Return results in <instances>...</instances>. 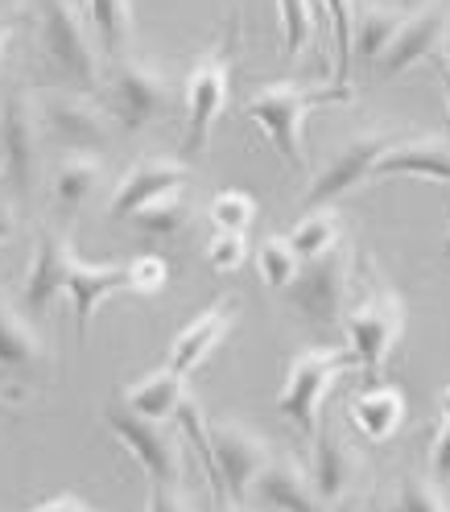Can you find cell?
<instances>
[{
  "instance_id": "35",
  "label": "cell",
  "mask_w": 450,
  "mask_h": 512,
  "mask_svg": "<svg viewBox=\"0 0 450 512\" xmlns=\"http://www.w3.org/2000/svg\"><path fill=\"white\" fill-rule=\"evenodd\" d=\"M244 256H248V236L211 228V236H207V265L215 273H236L244 265Z\"/></svg>"
},
{
  "instance_id": "7",
  "label": "cell",
  "mask_w": 450,
  "mask_h": 512,
  "mask_svg": "<svg viewBox=\"0 0 450 512\" xmlns=\"http://www.w3.org/2000/svg\"><path fill=\"white\" fill-rule=\"evenodd\" d=\"M351 256L356 252L347 244H339L327 256H318V261H302L298 281L285 290L289 306H294L310 327H339L343 323L351 290H356V261H351Z\"/></svg>"
},
{
  "instance_id": "45",
  "label": "cell",
  "mask_w": 450,
  "mask_h": 512,
  "mask_svg": "<svg viewBox=\"0 0 450 512\" xmlns=\"http://www.w3.org/2000/svg\"><path fill=\"white\" fill-rule=\"evenodd\" d=\"M331 512H360V504H351V500H347V504H335Z\"/></svg>"
},
{
  "instance_id": "17",
  "label": "cell",
  "mask_w": 450,
  "mask_h": 512,
  "mask_svg": "<svg viewBox=\"0 0 450 512\" xmlns=\"http://www.w3.org/2000/svg\"><path fill=\"white\" fill-rule=\"evenodd\" d=\"M112 294H128V265H100V261H79L75 256L71 277H67V298H71V310H75L79 343H87L91 318L100 314V306Z\"/></svg>"
},
{
  "instance_id": "27",
  "label": "cell",
  "mask_w": 450,
  "mask_h": 512,
  "mask_svg": "<svg viewBox=\"0 0 450 512\" xmlns=\"http://www.w3.org/2000/svg\"><path fill=\"white\" fill-rule=\"evenodd\" d=\"M289 244H294V252L302 256V261H318V256H327L331 248L343 244V219L335 207H318V211H306L298 219V228L285 236Z\"/></svg>"
},
{
  "instance_id": "21",
  "label": "cell",
  "mask_w": 450,
  "mask_h": 512,
  "mask_svg": "<svg viewBox=\"0 0 450 512\" xmlns=\"http://www.w3.org/2000/svg\"><path fill=\"white\" fill-rule=\"evenodd\" d=\"M434 178L450 182V141L446 137H397L376 162L372 178Z\"/></svg>"
},
{
  "instance_id": "40",
  "label": "cell",
  "mask_w": 450,
  "mask_h": 512,
  "mask_svg": "<svg viewBox=\"0 0 450 512\" xmlns=\"http://www.w3.org/2000/svg\"><path fill=\"white\" fill-rule=\"evenodd\" d=\"M434 71H438V79H442V87H446V124H450V54H446V50L434 54Z\"/></svg>"
},
{
  "instance_id": "19",
  "label": "cell",
  "mask_w": 450,
  "mask_h": 512,
  "mask_svg": "<svg viewBox=\"0 0 450 512\" xmlns=\"http://www.w3.org/2000/svg\"><path fill=\"white\" fill-rule=\"evenodd\" d=\"M0 368L13 376H46L50 372V347L42 331L29 323L5 294H0Z\"/></svg>"
},
{
  "instance_id": "22",
  "label": "cell",
  "mask_w": 450,
  "mask_h": 512,
  "mask_svg": "<svg viewBox=\"0 0 450 512\" xmlns=\"http://www.w3.org/2000/svg\"><path fill=\"white\" fill-rule=\"evenodd\" d=\"M104 174L108 170H104V157L100 153H62L54 174H50V190H54L58 215L71 223L91 203L95 190L104 186Z\"/></svg>"
},
{
  "instance_id": "47",
  "label": "cell",
  "mask_w": 450,
  "mask_h": 512,
  "mask_svg": "<svg viewBox=\"0 0 450 512\" xmlns=\"http://www.w3.org/2000/svg\"><path fill=\"white\" fill-rule=\"evenodd\" d=\"M215 504H219V512H236V508H232L228 500H215Z\"/></svg>"
},
{
  "instance_id": "38",
  "label": "cell",
  "mask_w": 450,
  "mask_h": 512,
  "mask_svg": "<svg viewBox=\"0 0 450 512\" xmlns=\"http://www.w3.org/2000/svg\"><path fill=\"white\" fill-rule=\"evenodd\" d=\"M29 512H95L87 500H79L75 492H58V496H50V500H42V504H34Z\"/></svg>"
},
{
  "instance_id": "1",
  "label": "cell",
  "mask_w": 450,
  "mask_h": 512,
  "mask_svg": "<svg viewBox=\"0 0 450 512\" xmlns=\"http://www.w3.org/2000/svg\"><path fill=\"white\" fill-rule=\"evenodd\" d=\"M323 104H351V87H314V83H294V79H277V83H265L256 87L252 95H244L240 104V116L252 120L261 133L269 137V145L277 149L281 162L294 170V174H306V141H302V128H306V116Z\"/></svg>"
},
{
  "instance_id": "20",
  "label": "cell",
  "mask_w": 450,
  "mask_h": 512,
  "mask_svg": "<svg viewBox=\"0 0 450 512\" xmlns=\"http://www.w3.org/2000/svg\"><path fill=\"white\" fill-rule=\"evenodd\" d=\"M310 479H314V488H318V496H323L327 508L351 500V488L360 484V455L351 451L343 434L318 430L314 459H310Z\"/></svg>"
},
{
  "instance_id": "32",
  "label": "cell",
  "mask_w": 450,
  "mask_h": 512,
  "mask_svg": "<svg viewBox=\"0 0 450 512\" xmlns=\"http://www.w3.org/2000/svg\"><path fill=\"white\" fill-rule=\"evenodd\" d=\"M256 269H261V281L269 290L285 294L302 273V256L294 252V244L285 236H269V240H261V248H256Z\"/></svg>"
},
{
  "instance_id": "14",
  "label": "cell",
  "mask_w": 450,
  "mask_h": 512,
  "mask_svg": "<svg viewBox=\"0 0 450 512\" xmlns=\"http://www.w3.org/2000/svg\"><path fill=\"white\" fill-rule=\"evenodd\" d=\"M75 244L67 232L58 228H42L38 232V244H34V261H29V273H25V310L29 314H42L58 294H67V277H71V265H75Z\"/></svg>"
},
{
  "instance_id": "30",
  "label": "cell",
  "mask_w": 450,
  "mask_h": 512,
  "mask_svg": "<svg viewBox=\"0 0 450 512\" xmlns=\"http://www.w3.org/2000/svg\"><path fill=\"white\" fill-rule=\"evenodd\" d=\"M323 5L318 0H277V21H281V54L285 62H298L302 50L314 38V25Z\"/></svg>"
},
{
  "instance_id": "46",
  "label": "cell",
  "mask_w": 450,
  "mask_h": 512,
  "mask_svg": "<svg viewBox=\"0 0 450 512\" xmlns=\"http://www.w3.org/2000/svg\"><path fill=\"white\" fill-rule=\"evenodd\" d=\"M442 256H446V261H450V232H446V240H442Z\"/></svg>"
},
{
  "instance_id": "2",
  "label": "cell",
  "mask_w": 450,
  "mask_h": 512,
  "mask_svg": "<svg viewBox=\"0 0 450 512\" xmlns=\"http://www.w3.org/2000/svg\"><path fill=\"white\" fill-rule=\"evenodd\" d=\"M34 29L46 71L67 91H100L104 62L79 0H34Z\"/></svg>"
},
{
  "instance_id": "25",
  "label": "cell",
  "mask_w": 450,
  "mask_h": 512,
  "mask_svg": "<svg viewBox=\"0 0 450 512\" xmlns=\"http://www.w3.org/2000/svg\"><path fill=\"white\" fill-rule=\"evenodd\" d=\"M405 13L401 9H384V5H360L356 13V38H351V54L364 67H376L384 58V50L393 46V38L401 34Z\"/></svg>"
},
{
  "instance_id": "18",
  "label": "cell",
  "mask_w": 450,
  "mask_h": 512,
  "mask_svg": "<svg viewBox=\"0 0 450 512\" xmlns=\"http://www.w3.org/2000/svg\"><path fill=\"white\" fill-rule=\"evenodd\" d=\"M252 500L269 512H331L323 496H318L310 471L298 459H277V455L265 467V475L256 479Z\"/></svg>"
},
{
  "instance_id": "11",
  "label": "cell",
  "mask_w": 450,
  "mask_h": 512,
  "mask_svg": "<svg viewBox=\"0 0 450 512\" xmlns=\"http://www.w3.org/2000/svg\"><path fill=\"white\" fill-rule=\"evenodd\" d=\"M42 124H38V104L29 100L21 87L5 91L0 100V157H5V178L13 195H29L38 182V162H42Z\"/></svg>"
},
{
  "instance_id": "41",
  "label": "cell",
  "mask_w": 450,
  "mask_h": 512,
  "mask_svg": "<svg viewBox=\"0 0 450 512\" xmlns=\"http://www.w3.org/2000/svg\"><path fill=\"white\" fill-rule=\"evenodd\" d=\"M9 42H13V25H9V21H0V67H5V50H9Z\"/></svg>"
},
{
  "instance_id": "23",
  "label": "cell",
  "mask_w": 450,
  "mask_h": 512,
  "mask_svg": "<svg viewBox=\"0 0 450 512\" xmlns=\"http://www.w3.org/2000/svg\"><path fill=\"white\" fill-rule=\"evenodd\" d=\"M405 413H409V401L405 393L397 389V384H372V389L356 393L347 405V418L351 426H356L364 438L372 442H384V438H393L405 422Z\"/></svg>"
},
{
  "instance_id": "6",
  "label": "cell",
  "mask_w": 450,
  "mask_h": 512,
  "mask_svg": "<svg viewBox=\"0 0 450 512\" xmlns=\"http://www.w3.org/2000/svg\"><path fill=\"white\" fill-rule=\"evenodd\" d=\"M38 124L46 145L58 153H104L116 137V120L108 108H100L87 91L54 87L38 95Z\"/></svg>"
},
{
  "instance_id": "29",
  "label": "cell",
  "mask_w": 450,
  "mask_h": 512,
  "mask_svg": "<svg viewBox=\"0 0 450 512\" xmlns=\"http://www.w3.org/2000/svg\"><path fill=\"white\" fill-rule=\"evenodd\" d=\"M128 219H133V228L145 232V236H178L186 223H190L186 186H178V190H170V195H162V199H153V203L137 207Z\"/></svg>"
},
{
  "instance_id": "16",
  "label": "cell",
  "mask_w": 450,
  "mask_h": 512,
  "mask_svg": "<svg viewBox=\"0 0 450 512\" xmlns=\"http://www.w3.org/2000/svg\"><path fill=\"white\" fill-rule=\"evenodd\" d=\"M186 182H190V166L182 162V157H145V162H137L133 170L120 178V186L112 190L108 215L112 219H128L137 207L170 195V190H178Z\"/></svg>"
},
{
  "instance_id": "13",
  "label": "cell",
  "mask_w": 450,
  "mask_h": 512,
  "mask_svg": "<svg viewBox=\"0 0 450 512\" xmlns=\"http://www.w3.org/2000/svg\"><path fill=\"white\" fill-rule=\"evenodd\" d=\"M446 38H450V5H446V0H434V5H426V9H417V13L405 17L401 34L393 38V46L384 50V58L376 62V75L380 79L405 75L413 62L442 54Z\"/></svg>"
},
{
  "instance_id": "36",
  "label": "cell",
  "mask_w": 450,
  "mask_h": 512,
  "mask_svg": "<svg viewBox=\"0 0 450 512\" xmlns=\"http://www.w3.org/2000/svg\"><path fill=\"white\" fill-rule=\"evenodd\" d=\"M145 512H195L190 496L174 484H149V508Z\"/></svg>"
},
{
  "instance_id": "43",
  "label": "cell",
  "mask_w": 450,
  "mask_h": 512,
  "mask_svg": "<svg viewBox=\"0 0 450 512\" xmlns=\"http://www.w3.org/2000/svg\"><path fill=\"white\" fill-rule=\"evenodd\" d=\"M438 409H442V422H450V384L438 393Z\"/></svg>"
},
{
  "instance_id": "12",
  "label": "cell",
  "mask_w": 450,
  "mask_h": 512,
  "mask_svg": "<svg viewBox=\"0 0 450 512\" xmlns=\"http://www.w3.org/2000/svg\"><path fill=\"white\" fill-rule=\"evenodd\" d=\"M393 141H397V133H380V128H368V133L347 137V141L327 157V166L314 174L302 207H306V211H318V207H331L335 199L351 195V190H360V186L372 178L376 162H380L384 149H389Z\"/></svg>"
},
{
  "instance_id": "28",
  "label": "cell",
  "mask_w": 450,
  "mask_h": 512,
  "mask_svg": "<svg viewBox=\"0 0 450 512\" xmlns=\"http://www.w3.org/2000/svg\"><path fill=\"white\" fill-rule=\"evenodd\" d=\"M87 13L104 54L120 58L124 46L133 42V0H87Z\"/></svg>"
},
{
  "instance_id": "15",
  "label": "cell",
  "mask_w": 450,
  "mask_h": 512,
  "mask_svg": "<svg viewBox=\"0 0 450 512\" xmlns=\"http://www.w3.org/2000/svg\"><path fill=\"white\" fill-rule=\"evenodd\" d=\"M236 318H240L236 298H223V302H215L211 310H203L199 318H190V323H186V327L174 335V343H170V368L182 372V376L199 372V368L215 356V351H219V343L232 335Z\"/></svg>"
},
{
  "instance_id": "34",
  "label": "cell",
  "mask_w": 450,
  "mask_h": 512,
  "mask_svg": "<svg viewBox=\"0 0 450 512\" xmlns=\"http://www.w3.org/2000/svg\"><path fill=\"white\" fill-rule=\"evenodd\" d=\"M166 285H170V265L162 256H137V261H128V294L157 298V294H166Z\"/></svg>"
},
{
  "instance_id": "44",
  "label": "cell",
  "mask_w": 450,
  "mask_h": 512,
  "mask_svg": "<svg viewBox=\"0 0 450 512\" xmlns=\"http://www.w3.org/2000/svg\"><path fill=\"white\" fill-rule=\"evenodd\" d=\"M401 5H405V9H413V13H417V9H426V5H434V0H401Z\"/></svg>"
},
{
  "instance_id": "26",
  "label": "cell",
  "mask_w": 450,
  "mask_h": 512,
  "mask_svg": "<svg viewBox=\"0 0 450 512\" xmlns=\"http://www.w3.org/2000/svg\"><path fill=\"white\" fill-rule=\"evenodd\" d=\"M360 512H450L442 488H438V479L434 475H422V471H405L401 475V484L397 492L384 500L380 492H372Z\"/></svg>"
},
{
  "instance_id": "5",
  "label": "cell",
  "mask_w": 450,
  "mask_h": 512,
  "mask_svg": "<svg viewBox=\"0 0 450 512\" xmlns=\"http://www.w3.org/2000/svg\"><path fill=\"white\" fill-rule=\"evenodd\" d=\"M240 42V13H232L223 42L207 50L186 75V153H203L211 145V133L228 108V91H232V58Z\"/></svg>"
},
{
  "instance_id": "31",
  "label": "cell",
  "mask_w": 450,
  "mask_h": 512,
  "mask_svg": "<svg viewBox=\"0 0 450 512\" xmlns=\"http://www.w3.org/2000/svg\"><path fill=\"white\" fill-rule=\"evenodd\" d=\"M323 13L331 17V38H335V83L351 87V71H356V54H351V38H356V13L360 0H318Z\"/></svg>"
},
{
  "instance_id": "39",
  "label": "cell",
  "mask_w": 450,
  "mask_h": 512,
  "mask_svg": "<svg viewBox=\"0 0 450 512\" xmlns=\"http://www.w3.org/2000/svg\"><path fill=\"white\" fill-rule=\"evenodd\" d=\"M13 236H17V203H13V195L0 190V248H5Z\"/></svg>"
},
{
  "instance_id": "3",
  "label": "cell",
  "mask_w": 450,
  "mask_h": 512,
  "mask_svg": "<svg viewBox=\"0 0 450 512\" xmlns=\"http://www.w3.org/2000/svg\"><path fill=\"white\" fill-rule=\"evenodd\" d=\"M405 323H409L405 298L380 277L372 261H360V298L347 302V314H343L347 347L356 356V364L364 372L384 368V360L393 356L405 335Z\"/></svg>"
},
{
  "instance_id": "42",
  "label": "cell",
  "mask_w": 450,
  "mask_h": 512,
  "mask_svg": "<svg viewBox=\"0 0 450 512\" xmlns=\"http://www.w3.org/2000/svg\"><path fill=\"white\" fill-rule=\"evenodd\" d=\"M17 418H21V409H17V405H9L5 397H0V422H17Z\"/></svg>"
},
{
  "instance_id": "4",
  "label": "cell",
  "mask_w": 450,
  "mask_h": 512,
  "mask_svg": "<svg viewBox=\"0 0 450 512\" xmlns=\"http://www.w3.org/2000/svg\"><path fill=\"white\" fill-rule=\"evenodd\" d=\"M351 368H360L351 347H306L294 356L285 372V384L277 393V413L285 422H294L310 442L323 430V401L331 397V389L339 384V376H347Z\"/></svg>"
},
{
  "instance_id": "9",
  "label": "cell",
  "mask_w": 450,
  "mask_h": 512,
  "mask_svg": "<svg viewBox=\"0 0 450 512\" xmlns=\"http://www.w3.org/2000/svg\"><path fill=\"white\" fill-rule=\"evenodd\" d=\"M104 91H108V112L124 133H141L145 124L162 120L170 108V79L137 58H116L104 71Z\"/></svg>"
},
{
  "instance_id": "33",
  "label": "cell",
  "mask_w": 450,
  "mask_h": 512,
  "mask_svg": "<svg viewBox=\"0 0 450 512\" xmlns=\"http://www.w3.org/2000/svg\"><path fill=\"white\" fill-rule=\"evenodd\" d=\"M256 199L252 195H244V190H219V195L211 199V207H207V215H211V228H219V232H248L252 223H256Z\"/></svg>"
},
{
  "instance_id": "10",
  "label": "cell",
  "mask_w": 450,
  "mask_h": 512,
  "mask_svg": "<svg viewBox=\"0 0 450 512\" xmlns=\"http://www.w3.org/2000/svg\"><path fill=\"white\" fill-rule=\"evenodd\" d=\"M108 430L124 446L133 463L149 475V484H174L182 488V442L166 430V422H149L128 405H112L104 413Z\"/></svg>"
},
{
  "instance_id": "48",
  "label": "cell",
  "mask_w": 450,
  "mask_h": 512,
  "mask_svg": "<svg viewBox=\"0 0 450 512\" xmlns=\"http://www.w3.org/2000/svg\"><path fill=\"white\" fill-rule=\"evenodd\" d=\"M0 174H5V157H0Z\"/></svg>"
},
{
  "instance_id": "8",
  "label": "cell",
  "mask_w": 450,
  "mask_h": 512,
  "mask_svg": "<svg viewBox=\"0 0 450 512\" xmlns=\"http://www.w3.org/2000/svg\"><path fill=\"white\" fill-rule=\"evenodd\" d=\"M207 438H211V455H215V467H219L223 496H228V504L240 512L252 500L256 479H261L265 467L273 463V446H269L265 434L248 430L236 418L207 422Z\"/></svg>"
},
{
  "instance_id": "37",
  "label": "cell",
  "mask_w": 450,
  "mask_h": 512,
  "mask_svg": "<svg viewBox=\"0 0 450 512\" xmlns=\"http://www.w3.org/2000/svg\"><path fill=\"white\" fill-rule=\"evenodd\" d=\"M430 471H434V479H450V422H438V430H434Z\"/></svg>"
},
{
  "instance_id": "24",
  "label": "cell",
  "mask_w": 450,
  "mask_h": 512,
  "mask_svg": "<svg viewBox=\"0 0 450 512\" xmlns=\"http://www.w3.org/2000/svg\"><path fill=\"white\" fill-rule=\"evenodd\" d=\"M186 397H190V384H186V376L174 372L170 364L157 368V372H145L141 380H133V384L124 389V405L133 409V413H141V418H149V422H170V418H178V409H182Z\"/></svg>"
}]
</instances>
